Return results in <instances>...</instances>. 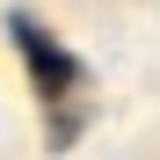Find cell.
I'll list each match as a JSON object with an SVG mask.
<instances>
[{
    "label": "cell",
    "mask_w": 160,
    "mask_h": 160,
    "mask_svg": "<svg viewBox=\"0 0 160 160\" xmlns=\"http://www.w3.org/2000/svg\"><path fill=\"white\" fill-rule=\"evenodd\" d=\"M8 37H15V51H22L29 95H37V109H44V138H51V153H66L80 131H88V66L51 37L29 8L8 15Z\"/></svg>",
    "instance_id": "cell-1"
}]
</instances>
